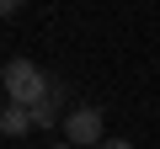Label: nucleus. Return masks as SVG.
<instances>
[{
  "mask_svg": "<svg viewBox=\"0 0 160 149\" xmlns=\"http://www.w3.org/2000/svg\"><path fill=\"white\" fill-rule=\"evenodd\" d=\"M0 85H6V101L11 107H27V112H38L48 96H53V74L48 69H38L32 59H6V69H0Z\"/></svg>",
  "mask_w": 160,
  "mask_h": 149,
  "instance_id": "obj_1",
  "label": "nucleus"
},
{
  "mask_svg": "<svg viewBox=\"0 0 160 149\" xmlns=\"http://www.w3.org/2000/svg\"><path fill=\"white\" fill-rule=\"evenodd\" d=\"M64 144H75V149H102L107 138H102V112L96 107H69L64 112Z\"/></svg>",
  "mask_w": 160,
  "mask_h": 149,
  "instance_id": "obj_2",
  "label": "nucleus"
},
{
  "mask_svg": "<svg viewBox=\"0 0 160 149\" xmlns=\"http://www.w3.org/2000/svg\"><path fill=\"white\" fill-rule=\"evenodd\" d=\"M27 128H32V112H27V107H11V101H6V112H0V133H6V138H22Z\"/></svg>",
  "mask_w": 160,
  "mask_h": 149,
  "instance_id": "obj_3",
  "label": "nucleus"
},
{
  "mask_svg": "<svg viewBox=\"0 0 160 149\" xmlns=\"http://www.w3.org/2000/svg\"><path fill=\"white\" fill-rule=\"evenodd\" d=\"M59 107H64V85H53V96H48V101L32 112V128H48V123L59 117Z\"/></svg>",
  "mask_w": 160,
  "mask_h": 149,
  "instance_id": "obj_4",
  "label": "nucleus"
},
{
  "mask_svg": "<svg viewBox=\"0 0 160 149\" xmlns=\"http://www.w3.org/2000/svg\"><path fill=\"white\" fill-rule=\"evenodd\" d=\"M102 149H133V144H128V138H107Z\"/></svg>",
  "mask_w": 160,
  "mask_h": 149,
  "instance_id": "obj_5",
  "label": "nucleus"
},
{
  "mask_svg": "<svg viewBox=\"0 0 160 149\" xmlns=\"http://www.w3.org/2000/svg\"><path fill=\"white\" fill-rule=\"evenodd\" d=\"M53 149H75V144H53Z\"/></svg>",
  "mask_w": 160,
  "mask_h": 149,
  "instance_id": "obj_6",
  "label": "nucleus"
}]
</instances>
